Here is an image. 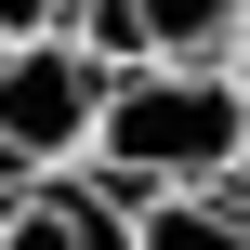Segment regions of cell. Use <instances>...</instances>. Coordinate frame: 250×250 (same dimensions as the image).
<instances>
[{"label":"cell","mask_w":250,"mask_h":250,"mask_svg":"<svg viewBox=\"0 0 250 250\" xmlns=\"http://www.w3.org/2000/svg\"><path fill=\"white\" fill-rule=\"evenodd\" d=\"M237 145H250V79L237 66H119L105 105H92L79 171L105 198H185V185H224Z\"/></svg>","instance_id":"1"},{"label":"cell","mask_w":250,"mask_h":250,"mask_svg":"<svg viewBox=\"0 0 250 250\" xmlns=\"http://www.w3.org/2000/svg\"><path fill=\"white\" fill-rule=\"evenodd\" d=\"M105 79H119V66H105L92 40H66V26L0 40V145H13V171H79Z\"/></svg>","instance_id":"2"},{"label":"cell","mask_w":250,"mask_h":250,"mask_svg":"<svg viewBox=\"0 0 250 250\" xmlns=\"http://www.w3.org/2000/svg\"><path fill=\"white\" fill-rule=\"evenodd\" d=\"M250 0H79L66 40H92L105 66H237Z\"/></svg>","instance_id":"3"},{"label":"cell","mask_w":250,"mask_h":250,"mask_svg":"<svg viewBox=\"0 0 250 250\" xmlns=\"http://www.w3.org/2000/svg\"><path fill=\"white\" fill-rule=\"evenodd\" d=\"M0 250H132V198H105L92 171H40L0 198Z\"/></svg>","instance_id":"4"},{"label":"cell","mask_w":250,"mask_h":250,"mask_svg":"<svg viewBox=\"0 0 250 250\" xmlns=\"http://www.w3.org/2000/svg\"><path fill=\"white\" fill-rule=\"evenodd\" d=\"M132 250H250V198H237V185L132 198Z\"/></svg>","instance_id":"5"},{"label":"cell","mask_w":250,"mask_h":250,"mask_svg":"<svg viewBox=\"0 0 250 250\" xmlns=\"http://www.w3.org/2000/svg\"><path fill=\"white\" fill-rule=\"evenodd\" d=\"M79 0H0V40H40V26H66Z\"/></svg>","instance_id":"6"},{"label":"cell","mask_w":250,"mask_h":250,"mask_svg":"<svg viewBox=\"0 0 250 250\" xmlns=\"http://www.w3.org/2000/svg\"><path fill=\"white\" fill-rule=\"evenodd\" d=\"M224 185H237V198H250V145H237V171H224Z\"/></svg>","instance_id":"7"},{"label":"cell","mask_w":250,"mask_h":250,"mask_svg":"<svg viewBox=\"0 0 250 250\" xmlns=\"http://www.w3.org/2000/svg\"><path fill=\"white\" fill-rule=\"evenodd\" d=\"M237 79H250V26H237Z\"/></svg>","instance_id":"8"}]
</instances>
